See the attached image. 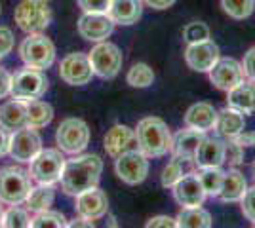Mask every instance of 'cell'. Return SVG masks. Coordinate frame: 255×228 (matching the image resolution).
<instances>
[{
	"mask_svg": "<svg viewBox=\"0 0 255 228\" xmlns=\"http://www.w3.org/2000/svg\"><path fill=\"white\" fill-rule=\"evenodd\" d=\"M78 6L88 13H107L111 0H76Z\"/></svg>",
	"mask_w": 255,
	"mask_h": 228,
	"instance_id": "cell-39",
	"label": "cell"
},
{
	"mask_svg": "<svg viewBox=\"0 0 255 228\" xmlns=\"http://www.w3.org/2000/svg\"><path fill=\"white\" fill-rule=\"evenodd\" d=\"M196 165L202 167H221V163L225 162V143L221 139H204L200 149L194 156Z\"/></svg>",
	"mask_w": 255,
	"mask_h": 228,
	"instance_id": "cell-25",
	"label": "cell"
},
{
	"mask_svg": "<svg viewBox=\"0 0 255 228\" xmlns=\"http://www.w3.org/2000/svg\"><path fill=\"white\" fill-rule=\"evenodd\" d=\"M217 112L219 110H215V107L210 105V103H196V105H192L191 109L187 110V114H185V126L206 133L208 130L215 128Z\"/></svg>",
	"mask_w": 255,
	"mask_h": 228,
	"instance_id": "cell-21",
	"label": "cell"
},
{
	"mask_svg": "<svg viewBox=\"0 0 255 228\" xmlns=\"http://www.w3.org/2000/svg\"><path fill=\"white\" fill-rule=\"evenodd\" d=\"M210 38V27L202 21H191L183 29V40L187 44L202 42Z\"/></svg>",
	"mask_w": 255,
	"mask_h": 228,
	"instance_id": "cell-35",
	"label": "cell"
},
{
	"mask_svg": "<svg viewBox=\"0 0 255 228\" xmlns=\"http://www.w3.org/2000/svg\"><path fill=\"white\" fill-rule=\"evenodd\" d=\"M107 13L118 25H133L143 15V2L141 0H111Z\"/></svg>",
	"mask_w": 255,
	"mask_h": 228,
	"instance_id": "cell-20",
	"label": "cell"
},
{
	"mask_svg": "<svg viewBox=\"0 0 255 228\" xmlns=\"http://www.w3.org/2000/svg\"><path fill=\"white\" fill-rule=\"evenodd\" d=\"M115 31V21L109 17V13H88L78 19V33L84 40L90 42H103Z\"/></svg>",
	"mask_w": 255,
	"mask_h": 228,
	"instance_id": "cell-15",
	"label": "cell"
},
{
	"mask_svg": "<svg viewBox=\"0 0 255 228\" xmlns=\"http://www.w3.org/2000/svg\"><path fill=\"white\" fill-rule=\"evenodd\" d=\"M32 228H63L67 227V219L59 211L52 209H44L40 213H36V217L31 219Z\"/></svg>",
	"mask_w": 255,
	"mask_h": 228,
	"instance_id": "cell-33",
	"label": "cell"
},
{
	"mask_svg": "<svg viewBox=\"0 0 255 228\" xmlns=\"http://www.w3.org/2000/svg\"><path fill=\"white\" fill-rule=\"evenodd\" d=\"M65 156L57 149H42L31 162L29 175L38 185H55L65 167Z\"/></svg>",
	"mask_w": 255,
	"mask_h": 228,
	"instance_id": "cell-5",
	"label": "cell"
},
{
	"mask_svg": "<svg viewBox=\"0 0 255 228\" xmlns=\"http://www.w3.org/2000/svg\"><path fill=\"white\" fill-rule=\"evenodd\" d=\"M175 221H177V227H185V228H210L213 225L210 211L202 209L200 206L183 207Z\"/></svg>",
	"mask_w": 255,
	"mask_h": 228,
	"instance_id": "cell-28",
	"label": "cell"
},
{
	"mask_svg": "<svg viewBox=\"0 0 255 228\" xmlns=\"http://www.w3.org/2000/svg\"><path fill=\"white\" fill-rule=\"evenodd\" d=\"M137 149L147 158H160L171 152V133L168 124L158 116L139 120L135 128Z\"/></svg>",
	"mask_w": 255,
	"mask_h": 228,
	"instance_id": "cell-2",
	"label": "cell"
},
{
	"mask_svg": "<svg viewBox=\"0 0 255 228\" xmlns=\"http://www.w3.org/2000/svg\"><path fill=\"white\" fill-rule=\"evenodd\" d=\"M115 171H117L118 179L126 185H139L147 179L149 175V160L143 152L135 149V151H128L120 154L115 162Z\"/></svg>",
	"mask_w": 255,
	"mask_h": 228,
	"instance_id": "cell-10",
	"label": "cell"
},
{
	"mask_svg": "<svg viewBox=\"0 0 255 228\" xmlns=\"http://www.w3.org/2000/svg\"><path fill=\"white\" fill-rule=\"evenodd\" d=\"M75 209L76 213H78V217L97 221V219L107 215V211H109V198L97 186L88 188V190H84V192H80V194L76 196Z\"/></svg>",
	"mask_w": 255,
	"mask_h": 228,
	"instance_id": "cell-16",
	"label": "cell"
},
{
	"mask_svg": "<svg viewBox=\"0 0 255 228\" xmlns=\"http://www.w3.org/2000/svg\"><path fill=\"white\" fill-rule=\"evenodd\" d=\"M242 69H244V75L255 82V46L252 50H248V54L244 55V63H242Z\"/></svg>",
	"mask_w": 255,
	"mask_h": 228,
	"instance_id": "cell-41",
	"label": "cell"
},
{
	"mask_svg": "<svg viewBox=\"0 0 255 228\" xmlns=\"http://www.w3.org/2000/svg\"><path fill=\"white\" fill-rule=\"evenodd\" d=\"M2 217H4V209H2V206H0V227H2Z\"/></svg>",
	"mask_w": 255,
	"mask_h": 228,
	"instance_id": "cell-48",
	"label": "cell"
},
{
	"mask_svg": "<svg viewBox=\"0 0 255 228\" xmlns=\"http://www.w3.org/2000/svg\"><path fill=\"white\" fill-rule=\"evenodd\" d=\"M215 130L221 137L227 139H234L240 131L246 130V118L244 112L233 109L227 105V109L217 112V120H215Z\"/></svg>",
	"mask_w": 255,
	"mask_h": 228,
	"instance_id": "cell-22",
	"label": "cell"
},
{
	"mask_svg": "<svg viewBox=\"0 0 255 228\" xmlns=\"http://www.w3.org/2000/svg\"><path fill=\"white\" fill-rule=\"evenodd\" d=\"M103 173V160L97 154H82L65 162L61 186L67 194L78 196L88 188L97 186Z\"/></svg>",
	"mask_w": 255,
	"mask_h": 228,
	"instance_id": "cell-1",
	"label": "cell"
},
{
	"mask_svg": "<svg viewBox=\"0 0 255 228\" xmlns=\"http://www.w3.org/2000/svg\"><path fill=\"white\" fill-rule=\"evenodd\" d=\"M200 183H202L206 196H217L221 186H223L225 171H221L219 167H202V171L198 173Z\"/></svg>",
	"mask_w": 255,
	"mask_h": 228,
	"instance_id": "cell-30",
	"label": "cell"
},
{
	"mask_svg": "<svg viewBox=\"0 0 255 228\" xmlns=\"http://www.w3.org/2000/svg\"><path fill=\"white\" fill-rule=\"evenodd\" d=\"M181 160L173 158L164 169H162V175H160V181H162V186L164 188H173V185L183 177V167H181Z\"/></svg>",
	"mask_w": 255,
	"mask_h": 228,
	"instance_id": "cell-36",
	"label": "cell"
},
{
	"mask_svg": "<svg viewBox=\"0 0 255 228\" xmlns=\"http://www.w3.org/2000/svg\"><path fill=\"white\" fill-rule=\"evenodd\" d=\"M225 162H229V165H238L244 162V147L234 139H229L225 143Z\"/></svg>",
	"mask_w": 255,
	"mask_h": 228,
	"instance_id": "cell-37",
	"label": "cell"
},
{
	"mask_svg": "<svg viewBox=\"0 0 255 228\" xmlns=\"http://www.w3.org/2000/svg\"><path fill=\"white\" fill-rule=\"evenodd\" d=\"M240 207H242L244 217L248 219L250 223L255 225V186L246 190V194L242 196V200H240Z\"/></svg>",
	"mask_w": 255,
	"mask_h": 228,
	"instance_id": "cell-38",
	"label": "cell"
},
{
	"mask_svg": "<svg viewBox=\"0 0 255 228\" xmlns=\"http://www.w3.org/2000/svg\"><path fill=\"white\" fill-rule=\"evenodd\" d=\"M227 105L244 114L255 112V82H240L227 91Z\"/></svg>",
	"mask_w": 255,
	"mask_h": 228,
	"instance_id": "cell-24",
	"label": "cell"
},
{
	"mask_svg": "<svg viewBox=\"0 0 255 228\" xmlns=\"http://www.w3.org/2000/svg\"><path fill=\"white\" fill-rule=\"evenodd\" d=\"M90 63H92V69H94V75L101 76L105 80H111L120 73L122 69V63H124V57H122V52L117 44L111 42H97V46L92 48L90 52Z\"/></svg>",
	"mask_w": 255,
	"mask_h": 228,
	"instance_id": "cell-9",
	"label": "cell"
},
{
	"mask_svg": "<svg viewBox=\"0 0 255 228\" xmlns=\"http://www.w3.org/2000/svg\"><path fill=\"white\" fill-rule=\"evenodd\" d=\"M67 227H71V228H92L94 227V221L84 219V217H78V219H75V221H71V223H67Z\"/></svg>",
	"mask_w": 255,
	"mask_h": 228,
	"instance_id": "cell-47",
	"label": "cell"
},
{
	"mask_svg": "<svg viewBox=\"0 0 255 228\" xmlns=\"http://www.w3.org/2000/svg\"><path fill=\"white\" fill-rule=\"evenodd\" d=\"M221 8L233 19H246L254 13L255 0H221Z\"/></svg>",
	"mask_w": 255,
	"mask_h": 228,
	"instance_id": "cell-32",
	"label": "cell"
},
{
	"mask_svg": "<svg viewBox=\"0 0 255 228\" xmlns=\"http://www.w3.org/2000/svg\"><path fill=\"white\" fill-rule=\"evenodd\" d=\"M234 141L242 147H255V131H240Z\"/></svg>",
	"mask_w": 255,
	"mask_h": 228,
	"instance_id": "cell-44",
	"label": "cell"
},
{
	"mask_svg": "<svg viewBox=\"0 0 255 228\" xmlns=\"http://www.w3.org/2000/svg\"><path fill=\"white\" fill-rule=\"evenodd\" d=\"M27 126H31L34 130L46 128L53 120V109L50 103L38 99H27Z\"/></svg>",
	"mask_w": 255,
	"mask_h": 228,
	"instance_id": "cell-27",
	"label": "cell"
},
{
	"mask_svg": "<svg viewBox=\"0 0 255 228\" xmlns=\"http://www.w3.org/2000/svg\"><path fill=\"white\" fill-rule=\"evenodd\" d=\"M55 143L61 152L80 154L90 143V128L84 120L65 118L55 133Z\"/></svg>",
	"mask_w": 255,
	"mask_h": 228,
	"instance_id": "cell-8",
	"label": "cell"
},
{
	"mask_svg": "<svg viewBox=\"0 0 255 228\" xmlns=\"http://www.w3.org/2000/svg\"><path fill=\"white\" fill-rule=\"evenodd\" d=\"M145 2L154 10H168L175 4V0H145Z\"/></svg>",
	"mask_w": 255,
	"mask_h": 228,
	"instance_id": "cell-46",
	"label": "cell"
},
{
	"mask_svg": "<svg viewBox=\"0 0 255 228\" xmlns=\"http://www.w3.org/2000/svg\"><path fill=\"white\" fill-rule=\"evenodd\" d=\"M13 48V34L8 27H0V59L6 57Z\"/></svg>",
	"mask_w": 255,
	"mask_h": 228,
	"instance_id": "cell-40",
	"label": "cell"
},
{
	"mask_svg": "<svg viewBox=\"0 0 255 228\" xmlns=\"http://www.w3.org/2000/svg\"><path fill=\"white\" fill-rule=\"evenodd\" d=\"M254 177H255V163H254Z\"/></svg>",
	"mask_w": 255,
	"mask_h": 228,
	"instance_id": "cell-49",
	"label": "cell"
},
{
	"mask_svg": "<svg viewBox=\"0 0 255 228\" xmlns=\"http://www.w3.org/2000/svg\"><path fill=\"white\" fill-rule=\"evenodd\" d=\"M173 196L177 204L183 207H198L206 200V190L198 173H187L183 175L179 181L173 185Z\"/></svg>",
	"mask_w": 255,
	"mask_h": 228,
	"instance_id": "cell-17",
	"label": "cell"
},
{
	"mask_svg": "<svg viewBox=\"0 0 255 228\" xmlns=\"http://www.w3.org/2000/svg\"><path fill=\"white\" fill-rule=\"evenodd\" d=\"M219 46L213 40H202V42L189 44V48L185 50V61L189 69L196 73H210L212 67L219 59Z\"/></svg>",
	"mask_w": 255,
	"mask_h": 228,
	"instance_id": "cell-13",
	"label": "cell"
},
{
	"mask_svg": "<svg viewBox=\"0 0 255 228\" xmlns=\"http://www.w3.org/2000/svg\"><path fill=\"white\" fill-rule=\"evenodd\" d=\"M53 198H55L53 185H40L36 188H31V192L25 198V204H27L29 211L40 213L44 209H50V206L53 204Z\"/></svg>",
	"mask_w": 255,
	"mask_h": 228,
	"instance_id": "cell-29",
	"label": "cell"
},
{
	"mask_svg": "<svg viewBox=\"0 0 255 228\" xmlns=\"http://www.w3.org/2000/svg\"><path fill=\"white\" fill-rule=\"evenodd\" d=\"M246 190H248V183H246L244 175L238 169H229V171H225L223 186H221L217 198L223 202H240Z\"/></svg>",
	"mask_w": 255,
	"mask_h": 228,
	"instance_id": "cell-26",
	"label": "cell"
},
{
	"mask_svg": "<svg viewBox=\"0 0 255 228\" xmlns=\"http://www.w3.org/2000/svg\"><path fill=\"white\" fill-rule=\"evenodd\" d=\"M59 76L69 86H84V84H88L92 80V76H94L90 57L86 54H80V52L69 54L59 63Z\"/></svg>",
	"mask_w": 255,
	"mask_h": 228,
	"instance_id": "cell-12",
	"label": "cell"
},
{
	"mask_svg": "<svg viewBox=\"0 0 255 228\" xmlns=\"http://www.w3.org/2000/svg\"><path fill=\"white\" fill-rule=\"evenodd\" d=\"M0 126L6 131L21 130L27 126V105L21 99L8 101L0 107Z\"/></svg>",
	"mask_w": 255,
	"mask_h": 228,
	"instance_id": "cell-23",
	"label": "cell"
},
{
	"mask_svg": "<svg viewBox=\"0 0 255 228\" xmlns=\"http://www.w3.org/2000/svg\"><path fill=\"white\" fill-rule=\"evenodd\" d=\"M208 75H210L213 86L217 89H223V91H229L234 86H238L240 82H244L246 76L242 65L233 57H219Z\"/></svg>",
	"mask_w": 255,
	"mask_h": 228,
	"instance_id": "cell-14",
	"label": "cell"
},
{
	"mask_svg": "<svg viewBox=\"0 0 255 228\" xmlns=\"http://www.w3.org/2000/svg\"><path fill=\"white\" fill-rule=\"evenodd\" d=\"M2 227H6V228H27V227H31V217H29L27 209H21V207H17V206H11L8 211H4Z\"/></svg>",
	"mask_w": 255,
	"mask_h": 228,
	"instance_id": "cell-34",
	"label": "cell"
},
{
	"mask_svg": "<svg viewBox=\"0 0 255 228\" xmlns=\"http://www.w3.org/2000/svg\"><path fill=\"white\" fill-rule=\"evenodd\" d=\"M126 80L131 87H149L154 82V71L147 63H135L128 71Z\"/></svg>",
	"mask_w": 255,
	"mask_h": 228,
	"instance_id": "cell-31",
	"label": "cell"
},
{
	"mask_svg": "<svg viewBox=\"0 0 255 228\" xmlns=\"http://www.w3.org/2000/svg\"><path fill=\"white\" fill-rule=\"evenodd\" d=\"M19 57L27 67L46 71L55 61V46L46 34L32 33L19 46Z\"/></svg>",
	"mask_w": 255,
	"mask_h": 228,
	"instance_id": "cell-4",
	"label": "cell"
},
{
	"mask_svg": "<svg viewBox=\"0 0 255 228\" xmlns=\"http://www.w3.org/2000/svg\"><path fill=\"white\" fill-rule=\"evenodd\" d=\"M13 19L23 33H42L50 25L52 10L46 0H23L13 11Z\"/></svg>",
	"mask_w": 255,
	"mask_h": 228,
	"instance_id": "cell-6",
	"label": "cell"
},
{
	"mask_svg": "<svg viewBox=\"0 0 255 228\" xmlns=\"http://www.w3.org/2000/svg\"><path fill=\"white\" fill-rule=\"evenodd\" d=\"M8 147H10V135H8V131L0 126V156L8 154Z\"/></svg>",
	"mask_w": 255,
	"mask_h": 228,
	"instance_id": "cell-45",
	"label": "cell"
},
{
	"mask_svg": "<svg viewBox=\"0 0 255 228\" xmlns=\"http://www.w3.org/2000/svg\"><path fill=\"white\" fill-rule=\"evenodd\" d=\"M31 175L23 167L6 165L0 169V204L19 206L31 192Z\"/></svg>",
	"mask_w": 255,
	"mask_h": 228,
	"instance_id": "cell-3",
	"label": "cell"
},
{
	"mask_svg": "<svg viewBox=\"0 0 255 228\" xmlns=\"http://www.w3.org/2000/svg\"><path fill=\"white\" fill-rule=\"evenodd\" d=\"M48 78L42 71L38 69H21L17 71L15 75L11 76V84H10V95L13 99H38L42 97L48 89Z\"/></svg>",
	"mask_w": 255,
	"mask_h": 228,
	"instance_id": "cell-7",
	"label": "cell"
},
{
	"mask_svg": "<svg viewBox=\"0 0 255 228\" xmlns=\"http://www.w3.org/2000/svg\"><path fill=\"white\" fill-rule=\"evenodd\" d=\"M42 151V139L38 135V131L31 128V126H25L21 130H15L10 135V147H8V154L15 162L29 163Z\"/></svg>",
	"mask_w": 255,
	"mask_h": 228,
	"instance_id": "cell-11",
	"label": "cell"
},
{
	"mask_svg": "<svg viewBox=\"0 0 255 228\" xmlns=\"http://www.w3.org/2000/svg\"><path fill=\"white\" fill-rule=\"evenodd\" d=\"M10 84H11V76L6 69L0 67V99H4L6 95H10Z\"/></svg>",
	"mask_w": 255,
	"mask_h": 228,
	"instance_id": "cell-43",
	"label": "cell"
},
{
	"mask_svg": "<svg viewBox=\"0 0 255 228\" xmlns=\"http://www.w3.org/2000/svg\"><path fill=\"white\" fill-rule=\"evenodd\" d=\"M206 139L204 131L192 130H179L173 137H171V152H173V158L177 160H187V162H194V156L200 149L202 141Z\"/></svg>",
	"mask_w": 255,
	"mask_h": 228,
	"instance_id": "cell-19",
	"label": "cell"
},
{
	"mask_svg": "<svg viewBox=\"0 0 255 228\" xmlns=\"http://www.w3.org/2000/svg\"><path fill=\"white\" fill-rule=\"evenodd\" d=\"M175 227H177V221L168 217V215H158V217H152L147 221V228H175Z\"/></svg>",
	"mask_w": 255,
	"mask_h": 228,
	"instance_id": "cell-42",
	"label": "cell"
},
{
	"mask_svg": "<svg viewBox=\"0 0 255 228\" xmlns=\"http://www.w3.org/2000/svg\"><path fill=\"white\" fill-rule=\"evenodd\" d=\"M103 147H105L107 154L111 158H118L120 154L128 151H135L137 149V139H135V130H131L129 126L124 124H117L105 133L103 139Z\"/></svg>",
	"mask_w": 255,
	"mask_h": 228,
	"instance_id": "cell-18",
	"label": "cell"
}]
</instances>
